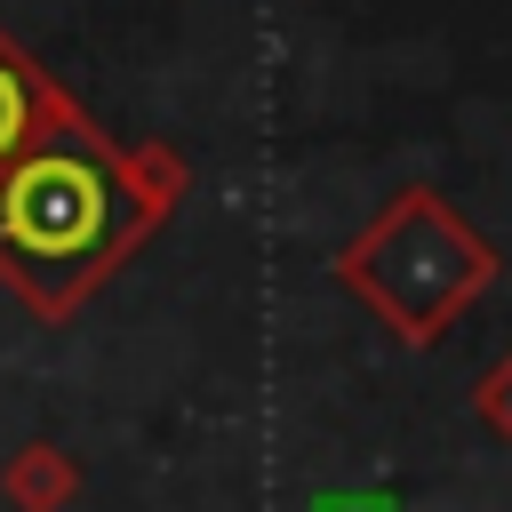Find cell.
Returning <instances> with one entry per match:
<instances>
[{
  "mask_svg": "<svg viewBox=\"0 0 512 512\" xmlns=\"http://www.w3.org/2000/svg\"><path fill=\"white\" fill-rule=\"evenodd\" d=\"M176 168L160 152H120L88 128V112L56 120L24 152L0 160V280L56 328L88 288L120 272V256L168 216Z\"/></svg>",
  "mask_w": 512,
  "mask_h": 512,
  "instance_id": "obj_1",
  "label": "cell"
},
{
  "mask_svg": "<svg viewBox=\"0 0 512 512\" xmlns=\"http://www.w3.org/2000/svg\"><path fill=\"white\" fill-rule=\"evenodd\" d=\"M72 112H80V104H72V96H64V88H56V80L0 32V160L24 152L32 136H48V128L72 120Z\"/></svg>",
  "mask_w": 512,
  "mask_h": 512,
  "instance_id": "obj_2",
  "label": "cell"
},
{
  "mask_svg": "<svg viewBox=\"0 0 512 512\" xmlns=\"http://www.w3.org/2000/svg\"><path fill=\"white\" fill-rule=\"evenodd\" d=\"M0 496H8V512H64L80 496V472H72V456L56 440H24L0 464Z\"/></svg>",
  "mask_w": 512,
  "mask_h": 512,
  "instance_id": "obj_3",
  "label": "cell"
},
{
  "mask_svg": "<svg viewBox=\"0 0 512 512\" xmlns=\"http://www.w3.org/2000/svg\"><path fill=\"white\" fill-rule=\"evenodd\" d=\"M328 512H392V504H328Z\"/></svg>",
  "mask_w": 512,
  "mask_h": 512,
  "instance_id": "obj_4",
  "label": "cell"
}]
</instances>
